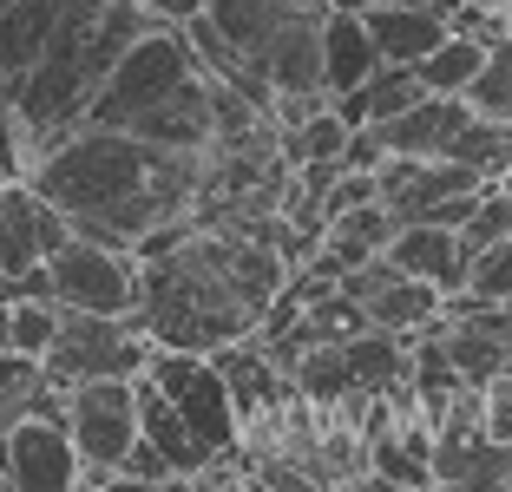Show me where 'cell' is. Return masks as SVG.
Returning a JSON list of instances; mask_svg holds the SVG:
<instances>
[{
    "label": "cell",
    "instance_id": "6da1fadb",
    "mask_svg": "<svg viewBox=\"0 0 512 492\" xmlns=\"http://www.w3.org/2000/svg\"><path fill=\"white\" fill-rule=\"evenodd\" d=\"M132 256L145 335L158 348H191V355L256 335L276 289L296 276V263L263 237L237 224H204V217H178V224L151 230Z\"/></svg>",
    "mask_w": 512,
    "mask_h": 492
},
{
    "label": "cell",
    "instance_id": "7a4b0ae2",
    "mask_svg": "<svg viewBox=\"0 0 512 492\" xmlns=\"http://www.w3.org/2000/svg\"><path fill=\"white\" fill-rule=\"evenodd\" d=\"M27 184L66 217L73 237L138 250L151 230L191 217L211 191V151H178L112 125H66L40 145Z\"/></svg>",
    "mask_w": 512,
    "mask_h": 492
},
{
    "label": "cell",
    "instance_id": "3957f363",
    "mask_svg": "<svg viewBox=\"0 0 512 492\" xmlns=\"http://www.w3.org/2000/svg\"><path fill=\"white\" fill-rule=\"evenodd\" d=\"M79 125H112V132L151 138L178 151H211L217 145V86L197 66L184 27H145L119 53L99 92H92Z\"/></svg>",
    "mask_w": 512,
    "mask_h": 492
},
{
    "label": "cell",
    "instance_id": "277c9868",
    "mask_svg": "<svg viewBox=\"0 0 512 492\" xmlns=\"http://www.w3.org/2000/svg\"><path fill=\"white\" fill-rule=\"evenodd\" d=\"M145 27H158V20H151L138 0H60V20L46 33L40 60L7 86V105H14L46 145L53 132L86 119L99 79L119 66V53Z\"/></svg>",
    "mask_w": 512,
    "mask_h": 492
},
{
    "label": "cell",
    "instance_id": "5b68a950",
    "mask_svg": "<svg viewBox=\"0 0 512 492\" xmlns=\"http://www.w3.org/2000/svg\"><path fill=\"white\" fill-rule=\"evenodd\" d=\"M151 361V335L138 315H92V309H60V328L46 342L40 368L73 388V381H99V374H145Z\"/></svg>",
    "mask_w": 512,
    "mask_h": 492
},
{
    "label": "cell",
    "instance_id": "8992f818",
    "mask_svg": "<svg viewBox=\"0 0 512 492\" xmlns=\"http://www.w3.org/2000/svg\"><path fill=\"white\" fill-rule=\"evenodd\" d=\"M145 381L165 394L171 407H178V420L191 427V440L204 447V460H211V453H230V447L243 440L237 401H230L224 368H217L211 355H191V348H158V342H151Z\"/></svg>",
    "mask_w": 512,
    "mask_h": 492
},
{
    "label": "cell",
    "instance_id": "52a82bcc",
    "mask_svg": "<svg viewBox=\"0 0 512 492\" xmlns=\"http://www.w3.org/2000/svg\"><path fill=\"white\" fill-rule=\"evenodd\" d=\"M46 289L60 309H92V315H138V256L112 250L92 237H66L46 256Z\"/></svg>",
    "mask_w": 512,
    "mask_h": 492
},
{
    "label": "cell",
    "instance_id": "ba28073f",
    "mask_svg": "<svg viewBox=\"0 0 512 492\" xmlns=\"http://www.w3.org/2000/svg\"><path fill=\"white\" fill-rule=\"evenodd\" d=\"M60 420L73 433L79 460L92 466H119L125 447L138 440V401L125 374H99V381H73L60 401Z\"/></svg>",
    "mask_w": 512,
    "mask_h": 492
},
{
    "label": "cell",
    "instance_id": "9c48e42d",
    "mask_svg": "<svg viewBox=\"0 0 512 492\" xmlns=\"http://www.w3.org/2000/svg\"><path fill=\"white\" fill-rule=\"evenodd\" d=\"M66 237H73L66 217L46 204L27 178H0V283H14V276L40 269Z\"/></svg>",
    "mask_w": 512,
    "mask_h": 492
},
{
    "label": "cell",
    "instance_id": "30bf717a",
    "mask_svg": "<svg viewBox=\"0 0 512 492\" xmlns=\"http://www.w3.org/2000/svg\"><path fill=\"white\" fill-rule=\"evenodd\" d=\"M79 447L60 414H27L7 427V492H73Z\"/></svg>",
    "mask_w": 512,
    "mask_h": 492
},
{
    "label": "cell",
    "instance_id": "8fae6325",
    "mask_svg": "<svg viewBox=\"0 0 512 492\" xmlns=\"http://www.w3.org/2000/svg\"><path fill=\"white\" fill-rule=\"evenodd\" d=\"M381 256H388L401 276L434 283L440 296H460V289H467V263H473L447 224H394V237H388V250H381Z\"/></svg>",
    "mask_w": 512,
    "mask_h": 492
},
{
    "label": "cell",
    "instance_id": "7c38bea8",
    "mask_svg": "<svg viewBox=\"0 0 512 492\" xmlns=\"http://www.w3.org/2000/svg\"><path fill=\"white\" fill-rule=\"evenodd\" d=\"M256 79L270 86V99L276 92H316L322 86V14H289L283 27H276V40L263 46Z\"/></svg>",
    "mask_w": 512,
    "mask_h": 492
},
{
    "label": "cell",
    "instance_id": "4fadbf2b",
    "mask_svg": "<svg viewBox=\"0 0 512 492\" xmlns=\"http://www.w3.org/2000/svg\"><path fill=\"white\" fill-rule=\"evenodd\" d=\"M473 105L460 99V92H421V99L407 105V112H394L388 125H375L381 151H407V158H440L447 151V138L460 132V119H467Z\"/></svg>",
    "mask_w": 512,
    "mask_h": 492
},
{
    "label": "cell",
    "instance_id": "5bb4252c",
    "mask_svg": "<svg viewBox=\"0 0 512 492\" xmlns=\"http://www.w3.org/2000/svg\"><path fill=\"white\" fill-rule=\"evenodd\" d=\"M368 40H375V60L381 66H414L427 53V46L447 33V0H434V7H401V0H375L362 14Z\"/></svg>",
    "mask_w": 512,
    "mask_h": 492
},
{
    "label": "cell",
    "instance_id": "9a60e30c",
    "mask_svg": "<svg viewBox=\"0 0 512 492\" xmlns=\"http://www.w3.org/2000/svg\"><path fill=\"white\" fill-rule=\"evenodd\" d=\"M440 309H447V296L421 276H401V269H388V283H375L362 296L368 328H388V335H421V328H434Z\"/></svg>",
    "mask_w": 512,
    "mask_h": 492
},
{
    "label": "cell",
    "instance_id": "2e32d148",
    "mask_svg": "<svg viewBox=\"0 0 512 492\" xmlns=\"http://www.w3.org/2000/svg\"><path fill=\"white\" fill-rule=\"evenodd\" d=\"M132 401H138V440H151V447L165 453V466L178 473V486H191V473L204 466V447L191 440V427L178 420V407L151 388L145 374H132Z\"/></svg>",
    "mask_w": 512,
    "mask_h": 492
},
{
    "label": "cell",
    "instance_id": "e0dca14e",
    "mask_svg": "<svg viewBox=\"0 0 512 492\" xmlns=\"http://www.w3.org/2000/svg\"><path fill=\"white\" fill-rule=\"evenodd\" d=\"M53 20H60V0H0V99H7V86L40 60Z\"/></svg>",
    "mask_w": 512,
    "mask_h": 492
},
{
    "label": "cell",
    "instance_id": "ac0fdd59",
    "mask_svg": "<svg viewBox=\"0 0 512 492\" xmlns=\"http://www.w3.org/2000/svg\"><path fill=\"white\" fill-rule=\"evenodd\" d=\"M66 388L40 368V355H20V348H0V427H14L27 414H60Z\"/></svg>",
    "mask_w": 512,
    "mask_h": 492
},
{
    "label": "cell",
    "instance_id": "d6986e66",
    "mask_svg": "<svg viewBox=\"0 0 512 492\" xmlns=\"http://www.w3.org/2000/svg\"><path fill=\"white\" fill-rule=\"evenodd\" d=\"M375 40H368L362 14H322V86L329 92H348L375 73Z\"/></svg>",
    "mask_w": 512,
    "mask_h": 492
},
{
    "label": "cell",
    "instance_id": "ffe728a7",
    "mask_svg": "<svg viewBox=\"0 0 512 492\" xmlns=\"http://www.w3.org/2000/svg\"><path fill=\"white\" fill-rule=\"evenodd\" d=\"M480 60H486L480 33L473 27H447L421 60H414V79H421V92H467V79L480 73Z\"/></svg>",
    "mask_w": 512,
    "mask_h": 492
},
{
    "label": "cell",
    "instance_id": "44dd1931",
    "mask_svg": "<svg viewBox=\"0 0 512 492\" xmlns=\"http://www.w3.org/2000/svg\"><path fill=\"white\" fill-rule=\"evenodd\" d=\"M440 158H453V164H467L480 184H493L499 171L512 164V125H499V119H480V112H467L460 119V132L447 138V151Z\"/></svg>",
    "mask_w": 512,
    "mask_h": 492
},
{
    "label": "cell",
    "instance_id": "7402d4cb",
    "mask_svg": "<svg viewBox=\"0 0 512 492\" xmlns=\"http://www.w3.org/2000/svg\"><path fill=\"white\" fill-rule=\"evenodd\" d=\"M460 99H467L480 119L512 125V27L486 40V60H480V73L467 79V92H460Z\"/></svg>",
    "mask_w": 512,
    "mask_h": 492
},
{
    "label": "cell",
    "instance_id": "603a6c76",
    "mask_svg": "<svg viewBox=\"0 0 512 492\" xmlns=\"http://www.w3.org/2000/svg\"><path fill=\"white\" fill-rule=\"evenodd\" d=\"M322 237H342V243H355V250H388L394 217H388V204H381V197H368V204L329 210V217H322Z\"/></svg>",
    "mask_w": 512,
    "mask_h": 492
},
{
    "label": "cell",
    "instance_id": "cb8c5ba5",
    "mask_svg": "<svg viewBox=\"0 0 512 492\" xmlns=\"http://www.w3.org/2000/svg\"><path fill=\"white\" fill-rule=\"evenodd\" d=\"M53 328H60V302H53V296L7 302V348H20V355H46Z\"/></svg>",
    "mask_w": 512,
    "mask_h": 492
},
{
    "label": "cell",
    "instance_id": "d4e9b609",
    "mask_svg": "<svg viewBox=\"0 0 512 492\" xmlns=\"http://www.w3.org/2000/svg\"><path fill=\"white\" fill-rule=\"evenodd\" d=\"M467 296H480V302L512 296V230L499 243H486V250H473V263H467Z\"/></svg>",
    "mask_w": 512,
    "mask_h": 492
},
{
    "label": "cell",
    "instance_id": "484cf974",
    "mask_svg": "<svg viewBox=\"0 0 512 492\" xmlns=\"http://www.w3.org/2000/svg\"><path fill=\"white\" fill-rule=\"evenodd\" d=\"M480 433L512 447V368H499V374L480 381Z\"/></svg>",
    "mask_w": 512,
    "mask_h": 492
},
{
    "label": "cell",
    "instance_id": "4316f807",
    "mask_svg": "<svg viewBox=\"0 0 512 492\" xmlns=\"http://www.w3.org/2000/svg\"><path fill=\"white\" fill-rule=\"evenodd\" d=\"M138 7H145V14L158 20V27H184V20H191V14H204L211 0H138Z\"/></svg>",
    "mask_w": 512,
    "mask_h": 492
},
{
    "label": "cell",
    "instance_id": "83f0119b",
    "mask_svg": "<svg viewBox=\"0 0 512 492\" xmlns=\"http://www.w3.org/2000/svg\"><path fill=\"white\" fill-rule=\"evenodd\" d=\"M322 7H329V14H368L375 0H322Z\"/></svg>",
    "mask_w": 512,
    "mask_h": 492
},
{
    "label": "cell",
    "instance_id": "f1b7e54d",
    "mask_svg": "<svg viewBox=\"0 0 512 492\" xmlns=\"http://www.w3.org/2000/svg\"><path fill=\"white\" fill-rule=\"evenodd\" d=\"M493 184H499V191H506V197H512V164H506V171H499V178H493Z\"/></svg>",
    "mask_w": 512,
    "mask_h": 492
},
{
    "label": "cell",
    "instance_id": "f546056e",
    "mask_svg": "<svg viewBox=\"0 0 512 492\" xmlns=\"http://www.w3.org/2000/svg\"><path fill=\"white\" fill-rule=\"evenodd\" d=\"M460 7H512V0H460Z\"/></svg>",
    "mask_w": 512,
    "mask_h": 492
},
{
    "label": "cell",
    "instance_id": "4dcf8cb0",
    "mask_svg": "<svg viewBox=\"0 0 512 492\" xmlns=\"http://www.w3.org/2000/svg\"><path fill=\"white\" fill-rule=\"evenodd\" d=\"M401 7H434V0H401Z\"/></svg>",
    "mask_w": 512,
    "mask_h": 492
}]
</instances>
